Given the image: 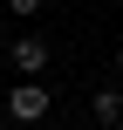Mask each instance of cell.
<instances>
[{
  "label": "cell",
  "mask_w": 123,
  "mask_h": 130,
  "mask_svg": "<svg viewBox=\"0 0 123 130\" xmlns=\"http://www.w3.org/2000/svg\"><path fill=\"white\" fill-rule=\"evenodd\" d=\"M89 130H103V123H89Z\"/></svg>",
  "instance_id": "cell-7"
},
{
  "label": "cell",
  "mask_w": 123,
  "mask_h": 130,
  "mask_svg": "<svg viewBox=\"0 0 123 130\" xmlns=\"http://www.w3.org/2000/svg\"><path fill=\"white\" fill-rule=\"evenodd\" d=\"M0 7H7V14H14V21H34V14H41V7H48V0H0Z\"/></svg>",
  "instance_id": "cell-4"
},
{
  "label": "cell",
  "mask_w": 123,
  "mask_h": 130,
  "mask_svg": "<svg viewBox=\"0 0 123 130\" xmlns=\"http://www.w3.org/2000/svg\"><path fill=\"white\" fill-rule=\"evenodd\" d=\"M48 62H55V48H48L41 34H21V41H14V75H41Z\"/></svg>",
  "instance_id": "cell-2"
},
{
  "label": "cell",
  "mask_w": 123,
  "mask_h": 130,
  "mask_svg": "<svg viewBox=\"0 0 123 130\" xmlns=\"http://www.w3.org/2000/svg\"><path fill=\"white\" fill-rule=\"evenodd\" d=\"M0 27H7V7H0Z\"/></svg>",
  "instance_id": "cell-6"
},
{
  "label": "cell",
  "mask_w": 123,
  "mask_h": 130,
  "mask_svg": "<svg viewBox=\"0 0 123 130\" xmlns=\"http://www.w3.org/2000/svg\"><path fill=\"white\" fill-rule=\"evenodd\" d=\"M116 75H123V48H116Z\"/></svg>",
  "instance_id": "cell-5"
},
{
  "label": "cell",
  "mask_w": 123,
  "mask_h": 130,
  "mask_svg": "<svg viewBox=\"0 0 123 130\" xmlns=\"http://www.w3.org/2000/svg\"><path fill=\"white\" fill-rule=\"evenodd\" d=\"M89 117H96L103 130H116V123H123V96H116V89H96V103H89Z\"/></svg>",
  "instance_id": "cell-3"
},
{
  "label": "cell",
  "mask_w": 123,
  "mask_h": 130,
  "mask_svg": "<svg viewBox=\"0 0 123 130\" xmlns=\"http://www.w3.org/2000/svg\"><path fill=\"white\" fill-rule=\"evenodd\" d=\"M48 110H55V96H48L34 75H21V82L7 89V117H14V123H48Z\"/></svg>",
  "instance_id": "cell-1"
}]
</instances>
